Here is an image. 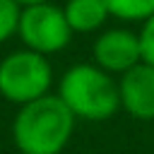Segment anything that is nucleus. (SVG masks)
Wrapping results in <instances>:
<instances>
[{
    "mask_svg": "<svg viewBox=\"0 0 154 154\" xmlns=\"http://www.w3.org/2000/svg\"><path fill=\"white\" fill-rule=\"evenodd\" d=\"M77 118L58 94L17 106L12 118V142L22 154H63L75 135Z\"/></svg>",
    "mask_w": 154,
    "mask_h": 154,
    "instance_id": "obj_1",
    "label": "nucleus"
},
{
    "mask_svg": "<svg viewBox=\"0 0 154 154\" xmlns=\"http://www.w3.org/2000/svg\"><path fill=\"white\" fill-rule=\"evenodd\" d=\"M55 94L65 101L77 120L101 123L120 111L118 79H113V75L101 70L96 63L70 65L60 75Z\"/></svg>",
    "mask_w": 154,
    "mask_h": 154,
    "instance_id": "obj_2",
    "label": "nucleus"
},
{
    "mask_svg": "<svg viewBox=\"0 0 154 154\" xmlns=\"http://www.w3.org/2000/svg\"><path fill=\"white\" fill-rule=\"evenodd\" d=\"M53 65L48 55L31 48H19L0 60V96L7 103L24 106L51 94Z\"/></svg>",
    "mask_w": 154,
    "mask_h": 154,
    "instance_id": "obj_3",
    "label": "nucleus"
},
{
    "mask_svg": "<svg viewBox=\"0 0 154 154\" xmlns=\"http://www.w3.org/2000/svg\"><path fill=\"white\" fill-rule=\"evenodd\" d=\"M72 29L67 24L65 10L48 2L26 5L19 12L17 36L24 48H31L41 55H55L72 41Z\"/></svg>",
    "mask_w": 154,
    "mask_h": 154,
    "instance_id": "obj_4",
    "label": "nucleus"
},
{
    "mask_svg": "<svg viewBox=\"0 0 154 154\" xmlns=\"http://www.w3.org/2000/svg\"><path fill=\"white\" fill-rule=\"evenodd\" d=\"M91 58L101 70L120 77V75H125L128 70H132L135 65L142 63L140 34H135L130 29H123V26L103 29L94 38Z\"/></svg>",
    "mask_w": 154,
    "mask_h": 154,
    "instance_id": "obj_5",
    "label": "nucleus"
},
{
    "mask_svg": "<svg viewBox=\"0 0 154 154\" xmlns=\"http://www.w3.org/2000/svg\"><path fill=\"white\" fill-rule=\"evenodd\" d=\"M120 108L135 120H154V67L147 63L135 65L118 79Z\"/></svg>",
    "mask_w": 154,
    "mask_h": 154,
    "instance_id": "obj_6",
    "label": "nucleus"
},
{
    "mask_svg": "<svg viewBox=\"0 0 154 154\" xmlns=\"http://www.w3.org/2000/svg\"><path fill=\"white\" fill-rule=\"evenodd\" d=\"M63 10H65L67 24L75 34L99 31L106 24V19L111 17L103 0H67Z\"/></svg>",
    "mask_w": 154,
    "mask_h": 154,
    "instance_id": "obj_7",
    "label": "nucleus"
},
{
    "mask_svg": "<svg viewBox=\"0 0 154 154\" xmlns=\"http://www.w3.org/2000/svg\"><path fill=\"white\" fill-rule=\"evenodd\" d=\"M108 14L120 22H144L154 14V0H103Z\"/></svg>",
    "mask_w": 154,
    "mask_h": 154,
    "instance_id": "obj_8",
    "label": "nucleus"
},
{
    "mask_svg": "<svg viewBox=\"0 0 154 154\" xmlns=\"http://www.w3.org/2000/svg\"><path fill=\"white\" fill-rule=\"evenodd\" d=\"M19 12H22V5L17 0H0V46L17 34Z\"/></svg>",
    "mask_w": 154,
    "mask_h": 154,
    "instance_id": "obj_9",
    "label": "nucleus"
},
{
    "mask_svg": "<svg viewBox=\"0 0 154 154\" xmlns=\"http://www.w3.org/2000/svg\"><path fill=\"white\" fill-rule=\"evenodd\" d=\"M140 48H142V63L154 67V14L142 22L140 29Z\"/></svg>",
    "mask_w": 154,
    "mask_h": 154,
    "instance_id": "obj_10",
    "label": "nucleus"
},
{
    "mask_svg": "<svg viewBox=\"0 0 154 154\" xmlns=\"http://www.w3.org/2000/svg\"><path fill=\"white\" fill-rule=\"evenodd\" d=\"M22 7H26V5H36V2H48V0H17Z\"/></svg>",
    "mask_w": 154,
    "mask_h": 154,
    "instance_id": "obj_11",
    "label": "nucleus"
},
{
    "mask_svg": "<svg viewBox=\"0 0 154 154\" xmlns=\"http://www.w3.org/2000/svg\"><path fill=\"white\" fill-rule=\"evenodd\" d=\"M17 154H22V152H17Z\"/></svg>",
    "mask_w": 154,
    "mask_h": 154,
    "instance_id": "obj_12",
    "label": "nucleus"
}]
</instances>
